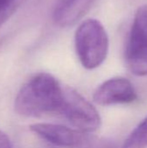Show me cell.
I'll return each mask as SVG.
<instances>
[{"mask_svg":"<svg viewBox=\"0 0 147 148\" xmlns=\"http://www.w3.org/2000/svg\"><path fill=\"white\" fill-rule=\"evenodd\" d=\"M63 101V88L50 74L38 73L28 80L18 91L15 111L23 117H42L60 114Z\"/></svg>","mask_w":147,"mask_h":148,"instance_id":"1","label":"cell"},{"mask_svg":"<svg viewBox=\"0 0 147 148\" xmlns=\"http://www.w3.org/2000/svg\"><path fill=\"white\" fill-rule=\"evenodd\" d=\"M76 54L81 65L87 69L100 67L106 60L109 49L107 33L96 19L84 21L75 36Z\"/></svg>","mask_w":147,"mask_h":148,"instance_id":"2","label":"cell"},{"mask_svg":"<svg viewBox=\"0 0 147 148\" xmlns=\"http://www.w3.org/2000/svg\"><path fill=\"white\" fill-rule=\"evenodd\" d=\"M60 114L81 133H94L101 125L96 108L76 90L63 88V101Z\"/></svg>","mask_w":147,"mask_h":148,"instance_id":"3","label":"cell"},{"mask_svg":"<svg viewBox=\"0 0 147 148\" xmlns=\"http://www.w3.org/2000/svg\"><path fill=\"white\" fill-rule=\"evenodd\" d=\"M125 59L133 75H147V5L139 7L135 13L126 45Z\"/></svg>","mask_w":147,"mask_h":148,"instance_id":"4","label":"cell"},{"mask_svg":"<svg viewBox=\"0 0 147 148\" xmlns=\"http://www.w3.org/2000/svg\"><path fill=\"white\" fill-rule=\"evenodd\" d=\"M94 101L101 106L132 103L137 94L132 82L124 77H114L104 82L94 93Z\"/></svg>","mask_w":147,"mask_h":148,"instance_id":"5","label":"cell"},{"mask_svg":"<svg viewBox=\"0 0 147 148\" xmlns=\"http://www.w3.org/2000/svg\"><path fill=\"white\" fill-rule=\"evenodd\" d=\"M29 128L38 137L56 147H71L83 141V133L58 124L35 123Z\"/></svg>","mask_w":147,"mask_h":148,"instance_id":"6","label":"cell"},{"mask_svg":"<svg viewBox=\"0 0 147 148\" xmlns=\"http://www.w3.org/2000/svg\"><path fill=\"white\" fill-rule=\"evenodd\" d=\"M94 0H59L53 13L55 23L61 27L75 24L91 8Z\"/></svg>","mask_w":147,"mask_h":148,"instance_id":"7","label":"cell"},{"mask_svg":"<svg viewBox=\"0 0 147 148\" xmlns=\"http://www.w3.org/2000/svg\"><path fill=\"white\" fill-rule=\"evenodd\" d=\"M147 147V117L144 119L137 127L125 140L121 148Z\"/></svg>","mask_w":147,"mask_h":148,"instance_id":"8","label":"cell"},{"mask_svg":"<svg viewBox=\"0 0 147 148\" xmlns=\"http://www.w3.org/2000/svg\"><path fill=\"white\" fill-rule=\"evenodd\" d=\"M18 2L19 0H0V27L15 12Z\"/></svg>","mask_w":147,"mask_h":148,"instance_id":"9","label":"cell"},{"mask_svg":"<svg viewBox=\"0 0 147 148\" xmlns=\"http://www.w3.org/2000/svg\"><path fill=\"white\" fill-rule=\"evenodd\" d=\"M0 148H12L10 138L6 134L0 130Z\"/></svg>","mask_w":147,"mask_h":148,"instance_id":"10","label":"cell"}]
</instances>
